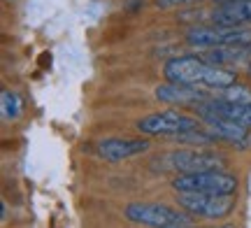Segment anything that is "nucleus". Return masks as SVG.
<instances>
[{
    "mask_svg": "<svg viewBox=\"0 0 251 228\" xmlns=\"http://www.w3.org/2000/svg\"><path fill=\"white\" fill-rule=\"evenodd\" d=\"M161 168L175 170V173H200V170H221L224 161L216 154L196 152V149H181V152H172V154L163 156Z\"/></svg>",
    "mask_w": 251,
    "mask_h": 228,
    "instance_id": "0eeeda50",
    "label": "nucleus"
},
{
    "mask_svg": "<svg viewBox=\"0 0 251 228\" xmlns=\"http://www.w3.org/2000/svg\"><path fill=\"white\" fill-rule=\"evenodd\" d=\"M179 205L196 217L202 219H224L235 207L233 193H196V191H179Z\"/></svg>",
    "mask_w": 251,
    "mask_h": 228,
    "instance_id": "7ed1b4c3",
    "label": "nucleus"
},
{
    "mask_svg": "<svg viewBox=\"0 0 251 228\" xmlns=\"http://www.w3.org/2000/svg\"><path fill=\"white\" fill-rule=\"evenodd\" d=\"M214 2H219V5H221V2H230V0H214Z\"/></svg>",
    "mask_w": 251,
    "mask_h": 228,
    "instance_id": "a211bd4d",
    "label": "nucleus"
},
{
    "mask_svg": "<svg viewBox=\"0 0 251 228\" xmlns=\"http://www.w3.org/2000/svg\"><path fill=\"white\" fill-rule=\"evenodd\" d=\"M186 42L191 47H224V45H249L251 30L242 26H198L186 33Z\"/></svg>",
    "mask_w": 251,
    "mask_h": 228,
    "instance_id": "39448f33",
    "label": "nucleus"
},
{
    "mask_svg": "<svg viewBox=\"0 0 251 228\" xmlns=\"http://www.w3.org/2000/svg\"><path fill=\"white\" fill-rule=\"evenodd\" d=\"M149 149V142L144 140H102L98 145V152L105 156V161H112V163H119V161H126L130 156H137Z\"/></svg>",
    "mask_w": 251,
    "mask_h": 228,
    "instance_id": "f8f14e48",
    "label": "nucleus"
},
{
    "mask_svg": "<svg viewBox=\"0 0 251 228\" xmlns=\"http://www.w3.org/2000/svg\"><path fill=\"white\" fill-rule=\"evenodd\" d=\"M207 89H200V86H188V84H163L156 89V98L161 102H170V105H200L209 98Z\"/></svg>",
    "mask_w": 251,
    "mask_h": 228,
    "instance_id": "6e6552de",
    "label": "nucleus"
},
{
    "mask_svg": "<svg viewBox=\"0 0 251 228\" xmlns=\"http://www.w3.org/2000/svg\"><path fill=\"white\" fill-rule=\"evenodd\" d=\"M196 110H205V112H214V114H221V117H228L233 121H240L242 126L251 128V105H242V102H233L226 101V98H207L205 102L196 105Z\"/></svg>",
    "mask_w": 251,
    "mask_h": 228,
    "instance_id": "9b49d317",
    "label": "nucleus"
},
{
    "mask_svg": "<svg viewBox=\"0 0 251 228\" xmlns=\"http://www.w3.org/2000/svg\"><path fill=\"white\" fill-rule=\"evenodd\" d=\"M198 117H202L207 121V126L214 130L219 140H228V142H247L249 137V128L242 126L240 121H233L228 117H221V114H214V112H205V110H196Z\"/></svg>",
    "mask_w": 251,
    "mask_h": 228,
    "instance_id": "1a4fd4ad",
    "label": "nucleus"
},
{
    "mask_svg": "<svg viewBox=\"0 0 251 228\" xmlns=\"http://www.w3.org/2000/svg\"><path fill=\"white\" fill-rule=\"evenodd\" d=\"M177 191H196V193H235L237 179L233 175L221 170H200V173H181L172 179Z\"/></svg>",
    "mask_w": 251,
    "mask_h": 228,
    "instance_id": "20e7f679",
    "label": "nucleus"
},
{
    "mask_svg": "<svg viewBox=\"0 0 251 228\" xmlns=\"http://www.w3.org/2000/svg\"><path fill=\"white\" fill-rule=\"evenodd\" d=\"M126 217L135 224L156 228H188L193 221L186 214L172 210L168 205H153V203H130L126 207Z\"/></svg>",
    "mask_w": 251,
    "mask_h": 228,
    "instance_id": "f03ea898",
    "label": "nucleus"
},
{
    "mask_svg": "<svg viewBox=\"0 0 251 228\" xmlns=\"http://www.w3.org/2000/svg\"><path fill=\"white\" fill-rule=\"evenodd\" d=\"M209 19H212V24H219V26H242V24H251V0L221 2L209 14Z\"/></svg>",
    "mask_w": 251,
    "mask_h": 228,
    "instance_id": "9d476101",
    "label": "nucleus"
},
{
    "mask_svg": "<svg viewBox=\"0 0 251 228\" xmlns=\"http://www.w3.org/2000/svg\"><path fill=\"white\" fill-rule=\"evenodd\" d=\"M193 128H198L196 119L175 110L156 112V114H149L137 121V130L147 133V135H177V133L193 130Z\"/></svg>",
    "mask_w": 251,
    "mask_h": 228,
    "instance_id": "423d86ee",
    "label": "nucleus"
},
{
    "mask_svg": "<svg viewBox=\"0 0 251 228\" xmlns=\"http://www.w3.org/2000/svg\"><path fill=\"white\" fill-rule=\"evenodd\" d=\"M142 5H144V0H126L124 2V7L128 9V12H137Z\"/></svg>",
    "mask_w": 251,
    "mask_h": 228,
    "instance_id": "f3484780",
    "label": "nucleus"
},
{
    "mask_svg": "<svg viewBox=\"0 0 251 228\" xmlns=\"http://www.w3.org/2000/svg\"><path fill=\"white\" fill-rule=\"evenodd\" d=\"M214 96L226 98V101H233V102H242V105H251V91L247 86H235V84H230V86H226V89L214 91Z\"/></svg>",
    "mask_w": 251,
    "mask_h": 228,
    "instance_id": "ddd939ff",
    "label": "nucleus"
},
{
    "mask_svg": "<svg viewBox=\"0 0 251 228\" xmlns=\"http://www.w3.org/2000/svg\"><path fill=\"white\" fill-rule=\"evenodd\" d=\"M2 114L7 119H17L21 114V101L14 91H2Z\"/></svg>",
    "mask_w": 251,
    "mask_h": 228,
    "instance_id": "4468645a",
    "label": "nucleus"
},
{
    "mask_svg": "<svg viewBox=\"0 0 251 228\" xmlns=\"http://www.w3.org/2000/svg\"><path fill=\"white\" fill-rule=\"evenodd\" d=\"M188 2H196V0H156L153 5L158 9H170V7H177V5H188Z\"/></svg>",
    "mask_w": 251,
    "mask_h": 228,
    "instance_id": "2eb2a0df",
    "label": "nucleus"
},
{
    "mask_svg": "<svg viewBox=\"0 0 251 228\" xmlns=\"http://www.w3.org/2000/svg\"><path fill=\"white\" fill-rule=\"evenodd\" d=\"M51 61H54V58H51V54H49V51H45V54H40V58H37V65H40L42 70H49V68H51Z\"/></svg>",
    "mask_w": 251,
    "mask_h": 228,
    "instance_id": "dca6fc26",
    "label": "nucleus"
},
{
    "mask_svg": "<svg viewBox=\"0 0 251 228\" xmlns=\"http://www.w3.org/2000/svg\"><path fill=\"white\" fill-rule=\"evenodd\" d=\"M163 73H165L168 82L200 86L207 91H219V89L235 84V70L209 63L200 56H177L165 63Z\"/></svg>",
    "mask_w": 251,
    "mask_h": 228,
    "instance_id": "f257e3e1",
    "label": "nucleus"
}]
</instances>
